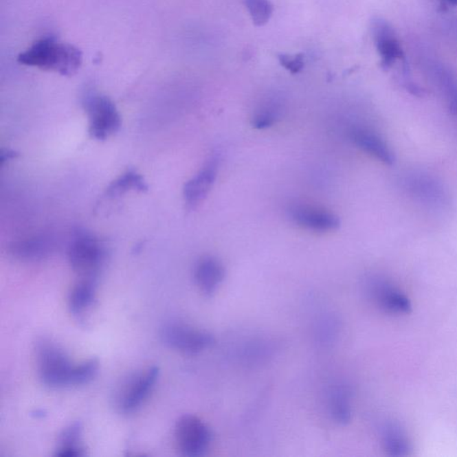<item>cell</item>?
Listing matches in <instances>:
<instances>
[{"mask_svg":"<svg viewBox=\"0 0 457 457\" xmlns=\"http://www.w3.org/2000/svg\"><path fill=\"white\" fill-rule=\"evenodd\" d=\"M38 375L41 381L50 388L74 386L76 364L60 346L47 339L38 340L35 346Z\"/></svg>","mask_w":457,"mask_h":457,"instance_id":"2","label":"cell"},{"mask_svg":"<svg viewBox=\"0 0 457 457\" xmlns=\"http://www.w3.org/2000/svg\"><path fill=\"white\" fill-rule=\"evenodd\" d=\"M289 214L292 222L309 231L333 232L340 225L339 217L335 214L315 205H294L289 208Z\"/></svg>","mask_w":457,"mask_h":457,"instance_id":"8","label":"cell"},{"mask_svg":"<svg viewBox=\"0 0 457 457\" xmlns=\"http://www.w3.org/2000/svg\"><path fill=\"white\" fill-rule=\"evenodd\" d=\"M280 115V107L277 102H269L262 104L254 113L252 125L256 129L264 130L273 126Z\"/></svg>","mask_w":457,"mask_h":457,"instance_id":"20","label":"cell"},{"mask_svg":"<svg viewBox=\"0 0 457 457\" xmlns=\"http://www.w3.org/2000/svg\"><path fill=\"white\" fill-rule=\"evenodd\" d=\"M160 337L170 348L190 355L199 354L214 343L212 334L180 322L164 325L161 328Z\"/></svg>","mask_w":457,"mask_h":457,"instance_id":"6","label":"cell"},{"mask_svg":"<svg viewBox=\"0 0 457 457\" xmlns=\"http://www.w3.org/2000/svg\"><path fill=\"white\" fill-rule=\"evenodd\" d=\"M96 292V279L82 278L71 289L68 300L70 312L77 318L85 317L94 306Z\"/></svg>","mask_w":457,"mask_h":457,"instance_id":"14","label":"cell"},{"mask_svg":"<svg viewBox=\"0 0 457 457\" xmlns=\"http://www.w3.org/2000/svg\"><path fill=\"white\" fill-rule=\"evenodd\" d=\"M280 64L291 74H298L303 70L304 63L302 54L291 56L282 54L279 56Z\"/></svg>","mask_w":457,"mask_h":457,"instance_id":"23","label":"cell"},{"mask_svg":"<svg viewBox=\"0 0 457 457\" xmlns=\"http://www.w3.org/2000/svg\"><path fill=\"white\" fill-rule=\"evenodd\" d=\"M382 444L384 449L391 456H408L411 444L405 433L396 423H388L382 428Z\"/></svg>","mask_w":457,"mask_h":457,"instance_id":"17","label":"cell"},{"mask_svg":"<svg viewBox=\"0 0 457 457\" xmlns=\"http://www.w3.org/2000/svg\"><path fill=\"white\" fill-rule=\"evenodd\" d=\"M17 61L27 67L73 76L82 67V53L74 45L63 43L53 36H47L21 53Z\"/></svg>","mask_w":457,"mask_h":457,"instance_id":"1","label":"cell"},{"mask_svg":"<svg viewBox=\"0 0 457 457\" xmlns=\"http://www.w3.org/2000/svg\"><path fill=\"white\" fill-rule=\"evenodd\" d=\"M245 5L256 26L267 25L273 16V5L269 0H245Z\"/></svg>","mask_w":457,"mask_h":457,"instance_id":"21","label":"cell"},{"mask_svg":"<svg viewBox=\"0 0 457 457\" xmlns=\"http://www.w3.org/2000/svg\"><path fill=\"white\" fill-rule=\"evenodd\" d=\"M372 31L375 45L381 58V67L385 71L392 67L397 59L404 58V53L393 29L386 21L375 18L372 21Z\"/></svg>","mask_w":457,"mask_h":457,"instance_id":"11","label":"cell"},{"mask_svg":"<svg viewBox=\"0 0 457 457\" xmlns=\"http://www.w3.org/2000/svg\"><path fill=\"white\" fill-rule=\"evenodd\" d=\"M50 247L47 242L43 241H25L16 245L13 249L16 258L26 261H36L49 255Z\"/></svg>","mask_w":457,"mask_h":457,"instance_id":"19","label":"cell"},{"mask_svg":"<svg viewBox=\"0 0 457 457\" xmlns=\"http://www.w3.org/2000/svg\"><path fill=\"white\" fill-rule=\"evenodd\" d=\"M225 278V268L223 263L214 256L200 258L194 269L196 285L207 297L216 294Z\"/></svg>","mask_w":457,"mask_h":457,"instance_id":"12","label":"cell"},{"mask_svg":"<svg viewBox=\"0 0 457 457\" xmlns=\"http://www.w3.org/2000/svg\"><path fill=\"white\" fill-rule=\"evenodd\" d=\"M442 5L445 8L456 7L457 0H441Z\"/></svg>","mask_w":457,"mask_h":457,"instance_id":"25","label":"cell"},{"mask_svg":"<svg viewBox=\"0 0 457 457\" xmlns=\"http://www.w3.org/2000/svg\"><path fill=\"white\" fill-rule=\"evenodd\" d=\"M349 136L355 146L372 155L381 162L391 166L394 163V155L384 140L372 131L364 128H353Z\"/></svg>","mask_w":457,"mask_h":457,"instance_id":"13","label":"cell"},{"mask_svg":"<svg viewBox=\"0 0 457 457\" xmlns=\"http://www.w3.org/2000/svg\"><path fill=\"white\" fill-rule=\"evenodd\" d=\"M175 438L184 456H204L213 441L211 429L195 415L185 414L175 425Z\"/></svg>","mask_w":457,"mask_h":457,"instance_id":"5","label":"cell"},{"mask_svg":"<svg viewBox=\"0 0 457 457\" xmlns=\"http://www.w3.org/2000/svg\"><path fill=\"white\" fill-rule=\"evenodd\" d=\"M367 293L381 309L392 313H408L412 309L409 298L387 280L371 278L366 283Z\"/></svg>","mask_w":457,"mask_h":457,"instance_id":"10","label":"cell"},{"mask_svg":"<svg viewBox=\"0 0 457 457\" xmlns=\"http://www.w3.org/2000/svg\"><path fill=\"white\" fill-rule=\"evenodd\" d=\"M219 164V155H212L198 173L186 182L183 197L188 208H195L207 198L216 180Z\"/></svg>","mask_w":457,"mask_h":457,"instance_id":"9","label":"cell"},{"mask_svg":"<svg viewBox=\"0 0 457 457\" xmlns=\"http://www.w3.org/2000/svg\"><path fill=\"white\" fill-rule=\"evenodd\" d=\"M442 85H444L445 91H446L451 111L457 115V85L449 78L444 79Z\"/></svg>","mask_w":457,"mask_h":457,"instance_id":"24","label":"cell"},{"mask_svg":"<svg viewBox=\"0 0 457 457\" xmlns=\"http://www.w3.org/2000/svg\"><path fill=\"white\" fill-rule=\"evenodd\" d=\"M159 375V368L151 367L143 372L131 376L119 391L116 404L122 414H131L148 399Z\"/></svg>","mask_w":457,"mask_h":457,"instance_id":"7","label":"cell"},{"mask_svg":"<svg viewBox=\"0 0 457 457\" xmlns=\"http://www.w3.org/2000/svg\"><path fill=\"white\" fill-rule=\"evenodd\" d=\"M82 426L74 423L64 429L58 438L56 456L59 457H80L85 456L82 447Z\"/></svg>","mask_w":457,"mask_h":457,"instance_id":"16","label":"cell"},{"mask_svg":"<svg viewBox=\"0 0 457 457\" xmlns=\"http://www.w3.org/2000/svg\"><path fill=\"white\" fill-rule=\"evenodd\" d=\"M98 367L100 363L96 358H91L85 362L76 364L74 373V386L86 384L91 381L97 375Z\"/></svg>","mask_w":457,"mask_h":457,"instance_id":"22","label":"cell"},{"mask_svg":"<svg viewBox=\"0 0 457 457\" xmlns=\"http://www.w3.org/2000/svg\"><path fill=\"white\" fill-rule=\"evenodd\" d=\"M148 185L138 172L128 171L113 181L107 189V196L115 197L128 190L146 191Z\"/></svg>","mask_w":457,"mask_h":457,"instance_id":"18","label":"cell"},{"mask_svg":"<svg viewBox=\"0 0 457 457\" xmlns=\"http://www.w3.org/2000/svg\"><path fill=\"white\" fill-rule=\"evenodd\" d=\"M328 410L334 422L345 425L352 416L350 392L344 385H335L328 396Z\"/></svg>","mask_w":457,"mask_h":457,"instance_id":"15","label":"cell"},{"mask_svg":"<svg viewBox=\"0 0 457 457\" xmlns=\"http://www.w3.org/2000/svg\"><path fill=\"white\" fill-rule=\"evenodd\" d=\"M83 107L89 118V131L92 138L109 139L121 127V116L115 104L107 96L88 92Z\"/></svg>","mask_w":457,"mask_h":457,"instance_id":"3","label":"cell"},{"mask_svg":"<svg viewBox=\"0 0 457 457\" xmlns=\"http://www.w3.org/2000/svg\"><path fill=\"white\" fill-rule=\"evenodd\" d=\"M68 258L71 268L80 277L96 279L104 263V251L94 236L80 232L71 241Z\"/></svg>","mask_w":457,"mask_h":457,"instance_id":"4","label":"cell"}]
</instances>
